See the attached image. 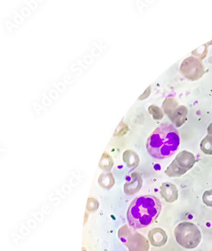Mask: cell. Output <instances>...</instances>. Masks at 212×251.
<instances>
[{"label":"cell","instance_id":"6da1fadb","mask_svg":"<svg viewBox=\"0 0 212 251\" xmlns=\"http://www.w3.org/2000/svg\"><path fill=\"white\" fill-rule=\"evenodd\" d=\"M180 143L179 131L173 125L166 122L161 124L150 134L146 149L153 158L164 159L175 154Z\"/></svg>","mask_w":212,"mask_h":251},{"label":"cell","instance_id":"7a4b0ae2","mask_svg":"<svg viewBox=\"0 0 212 251\" xmlns=\"http://www.w3.org/2000/svg\"><path fill=\"white\" fill-rule=\"evenodd\" d=\"M162 210V203L152 195H141L131 202L127 212L129 226L135 229L145 228L153 224Z\"/></svg>","mask_w":212,"mask_h":251},{"label":"cell","instance_id":"3957f363","mask_svg":"<svg viewBox=\"0 0 212 251\" xmlns=\"http://www.w3.org/2000/svg\"><path fill=\"white\" fill-rule=\"evenodd\" d=\"M176 242L182 248L193 250L199 246L202 235L198 227L194 223L182 222L174 229Z\"/></svg>","mask_w":212,"mask_h":251},{"label":"cell","instance_id":"277c9868","mask_svg":"<svg viewBox=\"0 0 212 251\" xmlns=\"http://www.w3.org/2000/svg\"><path fill=\"white\" fill-rule=\"evenodd\" d=\"M136 229L125 225L118 231V237L129 251H148L150 248L148 240Z\"/></svg>","mask_w":212,"mask_h":251},{"label":"cell","instance_id":"5b68a950","mask_svg":"<svg viewBox=\"0 0 212 251\" xmlns=\"http://www.w3.org/2000/svg\"><path fill=\"white\" fill-rule=\"evenodd\" d=\"M196 163V157L192 153L183 151L177 155L169 164L165 173L170 178L180 177L192 169Z\"/></svg>","mask_w":212,"mask_h":251},{"label":"cell","instance_id":"8992f818","mask_svg":"<svg viewBox=\"0 0 212 251\" xmlns=\"http://www.w3.org/2000/svg\"><path fill=\"white\" fill-rule=\"evenodd\" d=\"M143 179L141 174L133 172L131 174V180L126 182L124 185V192L127 195H133L139 193L142 188Z\"/></svg>","mask_w":212,"mask_h":251},{"label":"cell","instance_id":"52a82bcc","mask_svg":"<svg viewBox=\"0 0 212 251\" xmlns=\"http://www.w3.org/2000/svg\"><path fill=\"white\" fill-rule=\"evenodd\" d=\"M160 195L167 203H171L177 201L179 191L175 184L171 182H164L160 187Z\"/></svg>","mask_w":212,"mask_h":251},{"label":"cell","instance_id":"ba28073f","mask_svg":"<svg viewBox=\"0 0 212 251\" xmlns=\"http://www.w3.org/2000/svg\"><path fill=\"white\" fill-rule=\"evenodd\" d=\"M148 238L151 245L156 248L164 246L167 240L166 233L159 227H154L150 230L148 234Z\"/></svg>","mask_w":212,"mask_h":251},{"label":"cell","instance_id":"9c48e42d","mask_svg":"<svg viewBox=\"0 0 212 251\" xmlns=\"http://www.w3.org/2000/svg\"><path fill=\"white\" fill-rule=\"evenodd\" d=\"M123 161L129 169H135L139 167L140 157L137 153L132 150H127L123 152Z\"/></svg>","mask_w":212,"mask_h":251},{"label":"cell","instance_id":"30bf717a","mask_svg":"<svg viewBox=\"0 0 212 251\" xmlns=\"http://www.w3.org/2000/svg\"><path fill=\"white\" fill-rule=\"evenodd\" d=\"M116 180L112 172L101 174L98 178V184L103 189H109L113 188Z\"/></svg>","mask_w":212,"mask_h":251},{"label":"cell","instance_id":"8fae6325","mask_svg":"<svg viewBox=\"0 0 212 251\" xmlns=\"http://www.w3.org/2000/svg\"><path fill=\"white\" fill-rule=\"evenodd\" d=\"M99 167L103 171L110 172L114 165L111 155L107 152H104L99 162Z\"/></svg>","mask_w":212,"mask_h":251},{"label":"cell","instance_id":"7c38bea8","mask_svg":"<svg viewBox=\"0 0 212 251\" xmlns=\"http://www.w3.org/2000/svg\"><path fill=\"white\" fill-rule=\"evenodd\" d=\"M200 148L205 154L212 155V137H207L204 138L201 142Z\"/></svg>","mask_w":212,"mask_h":251},{"label":"cell","instance_id":"4fadbf2b","mask_svg":"<svg viewBox=\"0 0 212 251\" xmlns=\"http://www.w3.org/2000/svg\"><path fill=\"white\" fill-rule=\"evenodd\" d=\"M99 207V201L96 198L90 197L87 201L86 209L88 212H94L98 209Z\"/></svg>","mask_w":212,"mask_h":251},{"label":"cell","instance_id":"5bb4252c","mask_svg":"<svg viewBox=\"0 0 212 251\" xmlns=\"http://www.w3.org/2000/svg\"><path fill=\"white\" fill-rule=\"evenodd\" d=\"M202 201L205 205L212 207V189L205 191L203 193Z\"/></svg>","mask_w":212,"mask_h":251},{"label":"cell","instance_id":"9a60e30c","mask_svg":"<svg viewBox=\"0 0 212 251\" xmlns=\"http://www.w3.org/2000/svg\"><path fill=\"white\" fill-rule=\"evenodd\" d=\"M209 133L211 134V135H212V126L209 127Z\"/></svg>","mask_w":212,"mask_h":251}]
</instances>
